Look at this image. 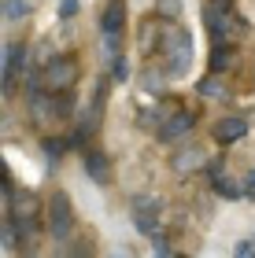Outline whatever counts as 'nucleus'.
<instances>
[{
    "label": "nucleus",
    "mask_w": 255,
    "mask_h": 258,
    "mask_svg": "<svg viewBox=\"0 0 255 258\" xmlns=\"http://www.w3.org/2000/svg\"><path fill=\"white\" fill-rule=\"evenodd\" d=\"M78 15V0H60V19H74Z\"/></svg>",
    "instance_id": "nucleus-19"
},
{
    "label": "nucleus",
    "mask_w": 255,
    "mask_h": 258,
    "mask_svg": "<svg viewBox=\"0 0 255 258\" xmlns=\"http://www.w3.org/2000/svg\"><path fill=\"white\" fill-rule=\"evenodd\" d=\"M192 125H196V114H192V111L167 114V122L159 125V137H163V140H178V137H185V133H189Z\"/></svg>",
    "instance_id": "nucleus-8"
},
{
    "label": "nucleus",
    "mask_w": 255,
    "mask_h": 258,
    "mask_svg": "<svg viewBox=\"0 0 255 258\" xmlns=\"http://www.w3.org/2000/svg\"><path fill=\"white\" fill-rule=\"evenodd\" d=\"M215 192H218V196H229V199H237V196H240V184H237L233 177H222V173L215 170Z\"/></svg>",
    "instance_id": "nucleus-14"
},
{
    "label": "nucleus",
    "mask_w": 255,
    "mask_h": 258,
    "mask_svg": "<svg viewBox=\"0 0 255 258\" xmlns=\"http://www.w3.org/2000/svg\"><path fill=\"white\" fill-rule=\"evenodd\" d=\"M22 55H26V48H22V44H4V92H11L15 67H22Z\"/></svg>",
    "instance_id": "nucleus-12"
},
{
    "label": "nucleus",
    "mask_w": 255,
    "mask_h": 258,
    "mask_svg": "<svg viewBox=\"0 0 255 258\" xmlns=\"http://www.w3.org/2000/svg\"><path fill=\"white\" fill-rule=\"evenodd\" d=\"M78 74H82L78 59H71V55H56V59H48L44 70H41V85L52 89V92H71V85L78 81Z\"/></svg>",
    "instance_id": "nucleus-2"
},
{
    "label": "nucleus",
    "mask_w": 255,
    "mask_h": 258,
    "mask_svg": "<svg viewBox=\"0 0 255 258\" xmlns=\"http://www.w3.org/2000/svg\"><path fill=\"white\" fill-rule=\"evenodd\" d=\"M22 15H26V4H22V0H4V19L8 22H15Z\"/></svg>",
    "instance_id": "nucleus-15"
},
{
    "label": "nucleus",
    "mask_w": 255,
    "mask_h": 258,
    "mask_svg": "<svg viewBox=\"0 0 255 258\" xmlns=\"http://www.w3.org/2000/svg\"><path fill=\"white\" fill-rule=\"evenodd\" d=\"M156 240V254H170V243L167 240H159V236H152Z\"/></svg>",
    "instance_id": "nucleus-21"
},
{
    "label": "nucleus",
    "mask_w": 255,
    "mask_h": 258,
    "mask_svg": "<svg viewBox=\"0 0 255 258\" xmlns=\"http://www.w3.org/2000/svg\"><path fill=\"white\" fill-rule=\"evenodd\" d=\"M244 133H248V122L240 118V114H226V118L215 125V140L218 144H233V140H240Z\"/></svg>",
    "instance_id": "nucleus-9"
},
{
    "label": "nucleus",
    "mask_w": 255,
    "mask_h": 258,
    "mask_svg": "<svg viewBox=\"0 0 255 258\" xmlns=\"http://www.w3.org/2000/svg\"><path fill=\"white\" fill-rule=\"evenodd\" d=\"M159 52H163V70L170 78H181L192 63V37L181 26H163V41H159Z\"/></svg>",
    "instance_id": "nucleus-1"
},
{
    "label": "nucleus",
    "mask_w": 255,
    "mask_h": 258,
    "mask_svg": "<svg viewBox=\"0 0 255 258\" xmlns=\"http://www.w3.org/2000/svg\"><path fill=\"white\" fill-rule=\"evenodd\" d=\"M100 30H104V37H122V30H126V0H108Z\"/></svg>",
    "instance_id": "nucleus-7"
},
{
    "label": "nucleus",
    "mask_w": 255,
    "mask_h": 258,
    "mask_svg": "<svg viewBox=\"0 0 255 258\" xmlns=\"http://www.w3.org/2000/svg\"><path fill=\"white\" fill-rule=\"evenodd\" d=\"M248 188H255V170L248 173Z\"/></svg>",
    "instance_id": "nucleus-22"
},
{
    "label": "nucleus",
    "mask_w": 255,
    "mask_h": 258,
    "mask_svg": "<svg viewBox=\"0 0 255 258\" xmlns=\"http://www.w3.org/2000/svg\"><path fill=\"white\" fill-rule=\"evenodd\" d=\"M71 232H74V207L67 199V192H56L48 199V236L63 243Z\"/></svg>",
    "instance_id": "nucleus-3"
},
{
    "label": "nucleus",
    "mask_w": 255,
    "mask_h": 258,
    "mask_svg": "<svg viewBox=\"0 0 255 258\" xmlns=\"http://www.w3.org/2000/svg\"><path fill=\"white\" fill-rule=\"evenodd\" d=\"M233 67V48H222V44H215V52H211V74H222V70Z\"/></svg>",
    "instance_id": "nucleus-13"
},
{
    "label": "nucleus",
    "mask_w": 255,
    "mask_h": 258,
    "mask_svg": "<svg viewBox=\"0 0 255 258\" xmlns=\"http://www.w3.org/2000/svg\"><path fill=\"white\" fill-rule=\"evenodd\" d=\"M37 210L41 203L33 199L30 192H19V196H11V207H8V214L15 218V221H37Z\"/></svg>",
    "instance_id": "nucleus-10"
},
{
    "label": "nucleus",
    "mask_w": 255,
    "mask_h": 258,
    "mask_svg": "<svg viewBox=\"0 0 255 258\" xmlns=\"http://www.w3.org/2000/svg\"><path fill=\"white\" fill-rule=\"evenodd\" d=\"M237 254H255V240H240L237 243Z\"/></svg>",
    "instance_id": "nucleus-20"
},
{
    "label": "nucleus",
    "mask_w": 255,
    "mask_h": 258,
    "mask_svg": "<svg viewBox=\"0 0 255 258\" xmlns=\"http://www.w3.org/2000/svg\"><path fill=\"white\" fill-rule=\"evenodd\" d=\"M85 173H89L96 184H108V181H111L108 155H104V151H85Z\"/></svg>",
    "instance_id": "nucleus-11"
},
{
    "label": "nucleus",
    "mask_w": 255,
    "mask_h": 258,
    "mask_svg": "<svg viewBox=\"0 0 255 258\" xmlns=\"http://www.w3.org/2000/svg\"><path fill=\"white\" fill-rule=\"evenodd\" d=\"M159 203L152 196H137L133 207H130V218H133V229L141 232V236H159Z\"/></svg>",
    "instance_id": "nucleus-4"
},
{
    "label": "nucleus",
    "mask_w": 255,
    "mask_h": 258,
    "mask_svg": "<svg viewBox=\"0 0 255 258\" xmlns=\"http://www.w3.org/2000/svg\"><path fill=\"white\" fill-rule=\"evenodd\" d=\"M41 148H44V155H52V159H60L63 151H67V144H63V140H56V137H48Z\"/></svg>",
    "instance_id": "nucleus-18"
},
{
    "label": "nucleus",
    "mask_w": 255,
    "mask_h": 258,
    "mask_svg": "<svg viewBox=\"0 0 255 258\" xmlns=\"http://www.w3.org/2000/svg\"><path fill=\"white\" fill-rule=\"evenodd\" d=\"M156 11H159V15L178 19V15H181V0H159V4H156Z\"/></svg>",
    "instance_id": "nucleus-16"
},
{
    "label": "nucleus",
    "mask_w": 255,
    "mask_h": 258,
    "mask_svg": "<svg viewBox=\"0 0 255 258\" xmlns=\"http://www.w3.org/2000/svg\"><path fill=\"white\" fill-rule=\"evenodd\" d=\"M196 89H200L203 96H222V92H226V89H222V85H218V81H215V74H211V78H203V81H200V85H196Z\"/></svg>",
    "instance_id": "nucleus-17"
},
{
    "label": "nucleus",
    "mask_w": 255,
    "mask_h": 258,
    "mask_svg": "<svg viewBox=\"0 0 255 258\" xmlns=\"http://www.w3.org/2000/svg\"><path fill=\"white\" fill-rule=\"evenodd\" d=\"M200 166H207V151L203 148H196V144H189V148H181V151H174V159H170V170L174 173H196Z\"/></svg>",
    "instance_id": "nucleus-6"
},
{
    "label": "nucleus",
    "mask_w": 255,
    "mask_h": 258,
    "mask_svg": "<svg viewBox=\"0 0 255 258\" xmlns=\"http://www.w3.org/2000/svg\"><path fill=\"white\" fill-rule=\"evenodd\" d=\"M203 22H207V30H211V37H215V41L229 37V33H233L229 0H215V4H207V8H203Z\"/></svg>",
    "instance_id": "nucleus-5"
}]
</instances>
